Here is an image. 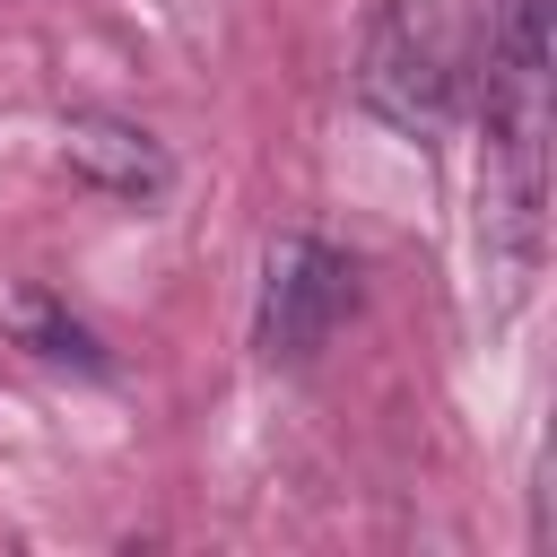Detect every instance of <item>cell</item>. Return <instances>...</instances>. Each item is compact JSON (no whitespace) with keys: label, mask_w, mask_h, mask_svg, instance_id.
<instances>
[{"label":"cell","mask_w":557,"mask_h":557,"mask_svg":"<svg viewBox=\"0 0 557 557\" xmlns=\"http://www.w3.org/2000/svg\"><path fill=\"white\" fill-rule=\"evenodd\" d=\"M357 104L409 139H435L461 104V35L444 0H383L357 52Z\"/></svg>","instance_id":"cell-1"},{"label":"cell","mask_w":557,"mask_h":557,"mask_svg":"<svg viewBox=\"0 0 557 557\" xmlns=\"http://www.w3.org/2000/svg\"><path fill=\"white\" fill-rule=\"evenodd\" d=\"M357 305V261L322 235H278L261 252V313H252V339L270 366H305L331 348V331L348 322Z\"/></svg>","instance_id":"cell-2"},{"label":"cell","mask_w":557,"mask_h":557,"mask_svg":"<svg viewBox=\"0 0 557 557\" xmlns=\"http://www.w3.org/2000/svg\"><path fill=\"white\" fill-rule=\"evenodd\" d=\"M61 157H70V174H78L87 191H113V200H157V191L174 183L165 139L139 131L131 113H96V104L61 113Z\"/></svg>","instance_id":"cell-3"},{"label":"cell","mask_w":557,"mask_h":557,"mask_svg":"<svg viewBox=\"0 0 557 557\" xmlns=\"http://www.w3.org/2000/svg\"><path fill=\"white\" fill-rule=\"evenodd\" d=\"M540 0H505V52L487 78V113H496V148H540Z\"/></svg>","instance_id":"cell-4"},{"label":"cell","mask_w":557,"mask_h":557,"mask_svg":"<svg viewBox=\"0 0 557 557\" xmlns=\"http://www.w3.org/2000/svg\"><path fill=\"white\" fill-rule=\"evenodd\" d=\"M0 322H9V339H17L26 357H44V366H104L96 331H87V322H70L44 287H17V296L0 305Z\"/></svg>","instance_id":"cell-5"}]
</instances>
